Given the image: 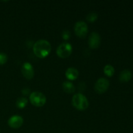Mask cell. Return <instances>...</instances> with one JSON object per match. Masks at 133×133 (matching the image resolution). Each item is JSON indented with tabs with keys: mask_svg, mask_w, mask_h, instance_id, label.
Here are the masks:
<instances>
[{
	"mask_svg": "<svg viewBox=\"0 0 133 133\" xmlns=\"http://www.w3.org/2000/svg\"><path fill=\"white\" fill-rule=\"evenodd\" d=\"M30 102L32 105L38 107L44 106L46 103V97L40 92H33L29 96Z\"/></svg>",
	"mask_w": 133,
	"mask_h": 133,
	"instance_id": "3957f363",
	"label": "cell"
},
{
	"mask_svg": "<svg viewBox=\"0 0 133 133\" xmlns=\"http://www.w3.org/2000/svg\"><path fill=\"white\" fill-rule=\"evenodd\" d=\"M23 123V119L20 116H12L8 120V125L12 129H18Z\"/></svg>",
	"mask_w": 133,
	"mask_h": 133,
	"instance_id": "9c48e42d",
	"label": "cell"
},
{
	"mask_svg": "<svg viewBox=\"0 0 133 133\" xmlns=\"http://www.w3.org/2000/svg\"><path fill=\"white\" fill-rule=\"evenodd\" d=\"M22 73L25 78L27 79H32L35 75V71L32 64L26 62L23 64L22 66Z\"/></svg>",
	"mask_w": 133,
	"mask_h": 133,
	"instance_id": "52a82bcc",
	"label": "cell"
},
{
	"mask_svg": "<svg viewBox=\"0 0 133 133\" xmlns=\"http://www.w3.org/2000/svg\"><path fill=\"white\" fill-rule=\"evenodd\" d=\"M98 17V14L96 12H91L89 13L88 15L87 16V20L89 22H94L96 20V19Z\"/></svg>",
	"mask_w": 133,
	"mask_h": 133,
	"instance_id": "9a60e30c",
	"label": "cell"
},
{
	"mask_svg": "<svg viewBox=\"0 0 133 133\" xmlns=\"http://www.w3.org/2000/svg\"><path fill=\"white\" fill-rule=\"evenodd\" d=\"M8 60L7 55L5 53H0V65L5 64Z\"/></svg>",
	"mask_w": 133,
	"mask_h": 133,
	"instance_id": "2e32d148",
	"label": "cell"
},
{
	"mask_svg": "<svg viewBox=\"0 0 133 133\" xmlns=\"http://www.w3.org/2000/svg\"><path fill=\"white\" fill-rule=\"evenodd\" d=\"M62 88L65 92L68 94L74 93L75 91V87L73 83L70 81H64L62 84Z\"/></svg>",
	"mask_w": 133,
	"mask_h": 133,
	"instance_id": "7c38bea8",
	"label": "cell"
},
{
	"mask_svg": "<svg viewBox=\"0 0 133 133\" xmlns=\"http://www.w3.org/2000/svg\"><path fill=\"white\" fill-rule=\"evenodd\" d=\"M74 31L77 36L80 38H84L88 33V25L86 22L83 21H79L75 23Z\"/></svg>",
	"mask_w": 133,
	"mask_h": 133,
	"instance_id": "5b68a950",
	"label": "cell"
},
{
	"mask_svg": "<svg viewBox=\"0 0 133 133\" xmlns=\"http://www.w3.org/2000/svg\"><path fill=\"white\" fill-rule=\"evenodd\" d=\"M132 77L131 71L129 70H124L119 74V79L122 82H127Z\"/></svg>",
	"mask_w": 133,
	"mask_h": 133,
	"instance_id": "8fae6325",
	"label": "cell"
},
{
	"mask_svg": "<svg viewBox=\"0 0 133 133\" xmlns=\"http://www.w3.org/2000/svg\"><path fill=\"white\" fill-rule=\"evenodd\" d=\"M101 44V36L97 32H92L88 38V45L92 49H96Z\"/></svg>",
	"mask_w": 133,
	"mask_h": 133,
	"instance_id": "ba28073f",
	"label": "cell"
},
{
	"mask_svg": "<svg viewBox=\"0 0 133 133\" xmlns=\"http://www.w3.org/2000/svg\"><path fill=\"white\" fill-rule=\"evenodd\" d=\"M114 68L112 65L107 64L104 67L103 71L105 75L108 77H111L114 75Z\"/></svg>",
	"mask_w": 133,
	"mask_h": 133,
	"instance_id": "5bb4252c",
	"label": "cell"
},
{
	"mask_svg": "<svg viewBox=\"0 0 133 133\" xmlns=\"http://www.w3.org/2000/svg\"><path fill=\"white\" fill-rule=\"evenodd\" d=\"M51 51V45L46 40L40 39L37 40L33 45V52L38 58H45L49 55Z\"/></svg>",
	"mask_w": 133,
	"mask_h": 133,
	"instance_id": "6da1fadb",
	"label": "cell"
},
{
	"mask_svg": "<svg viewBox=\"0 0 133 133\" xmlns=\"http://www.w3.org/2000/svg\"><path fill=\"white\" fill-rule=\"evenodd\" d=\"M71 103L73 106L79 110H86L89 105V103L86 96L80 93L76 94L73 96Z\"/></svg>",
	"mask_w": 133,
	"mask_h": 133,
	"instance_id": "7a4b0ae2",
	"label": "cell"
},
{
	"mask_svg": "<svg viewBox=\"0 0 133 133\" xmlns=\"http://www.w3.org/2000/svg\"><path fill=\"white\" fill-rule=\"evenodd\" d=\"M62 38H63L64 40H68L70 38V32L69 31H64L62 34Z\"/></svg>",
	"mask_w": 133,
	"mask_h": 133,
	"instance_id": "e0dca14e",
	"label": "cell"
},
{
	"mask_svg": "<svg viewBox=\"0 0 133 133\" xmlns=\"http://www.w3.org/2000/svg\"><path fill=\"white\" fill-rule=\"evenodd\" d=\"M28 103V100L26 97H21L17 99L16 102V105L18 109H23L25 107Z\"/></svg>",
	"mask_w": 133,
	"mask_h": 133,
	"instance_id": "4fadbf2b",
	"label": "cell"
},
{
	"mask_svg": "<svg viewBox=\"0 0 133 133\" xmlns=\"http://www.w3.org/2000/svg\"><path fill=\"white\" fill-rule=\"evenodd\" d=\"M72 53V45L68 42L60 44L57 49V54L59 57L62 58H67L71 55Z\"/></svg>",
	"mask_w": 133,
	"mask_h": 133,
	"instance_id": "277c9868",
	"label": "cell"
},
{
	"mask_svg": "<svg viewBox=\"0 0 133 133\" xmlns=\"http://www.w3.org/2000/svg\"><path fill=\"white\" fill-rule=\"evenodd\" d=\"M110 85V82L107 79L101 77L96 81L94 88L97 93L101 94L106 92Z\"/></svg>",
	"mask_w": 133,
	"mask_h": 133,
	"instance_id": "8992f818",
	"label": "cell"
},
{
	"mask_svg": "<svg viewBox=\"0 0 133 133\" xmlns=\"http://www.w3.org/2000/svg\"><path fill=\"white\" fill-rule=\"evenodd\" d=\"M65 75L69 80H75L79 77V71L75 68H69L66 71Z\"/></svg>",
	"mask_w": 133,
	"mask_h": 133,
	"instance_id": "30bf717a",
	"label": "cell"
},
{
	"mask_svg": "<svg viewBox=\"0 0 133 133\" xmlns=\"http://www.w3.org/2000/svg\"><path fill=\"white\" fill-rule=\"evenodd\" d=\"M29 92H30V90L27 88H23V89L22 90V94H23V95H27L28 94H29Z\"/></svg>",
	"mask_w": 133,
	"mask_h": 133,
	"instance_id": "ac0fdd59",
	"label": "cell"
}]
</instances>
